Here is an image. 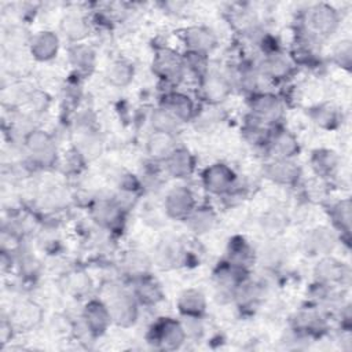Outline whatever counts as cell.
Wrapping results in <instances>:
<instances>
[{
	"label": "cell",
	"mask_w": 352,
	"mask_h": 352,
	"mask_svg": "<svg viewBox=\"0 0 352 352\" xmlns=\"http://www.w3.org/2000/svg\"><path fill=\"white\" fill-rule=\"evenodd\" d=\"M308 28L319 34V36H329L331 34L337 25H338V15L337 11L329 4H316L314 6L307 15Z\"/></svg>",
	"instance_id": "6da1fadb"
},
{
	"label": "cell",
	"mask_w": 352,
	"mask_h": 352,
	"mask_svg": "<svg viewBox=\"0 0 352 352\" xmlns=\"http://www.w3.org/2000/svg\"><path fill=\"white\" fill-rule=\"evenodd\" d=\"M25 144L38 164L51 165L55 161L56 147L48 133L43 131H30L25 139Z\"/></svg>",
	"instance_id": "7a4b0ae2"
},
{
	"label": "cell",
	"mask_w": 352,
	"mask_h": 352,
	"mask_svg": "<svg viewBox=\"0 0 352 352\" xmlns=\"http://www.w3.org/2000/svg\"><path fill=\"white\" fill-rule=\"evenodd\" d=\"M202 180L208 191L220 195L228 192L232 188L235 175L227 165L213 164L205 169Z\"/></svg>",
	"instance_id": "3957f363"
},
{
	"label": "cell",
	"mask_w": 352,
	"mask_h": 352,
	"mask_svg": "<svg viewBox=\"0 0 352 352\" xmlns=\"http://www.w3.org/2000/svg\"><path fill=\"white\" fill-rule=\"evenodd\" d=\"M184 338V327L173 319L165 318L154 327V340L165 349L179 348L183 344Z\"/></svg>",
	"instance_id": "277c9868"
},
{
	"label": "cell",
	"mask_w": 352,
	"mask_h": 352,
	"mask_svg": "<svg viewBox=\"0 0 352 352\" xmlns=\"http://www.w3.org/2000/svg\"><path fill=\"white\" fill-rule=\"evenodd\" d=\"M194 209V198L188 188L175 187L165 198V210L173 219H186Z\"/></svg>",
	"instance_id": "5b68a950"
},
{
	"label": "cell",
	"mask_w": 352,
	"mask_h": 352,
	"mask_svg": "<svg viewBox=\"0 0 352 352\" xmlns=\"http://www.w3.org/2000/svg\"><path fill=\"white\" fill-rule=\"evenodd\" d=\"M250 110L256 121L272 122L282 114L280 100L272 94H258L250 102Z\"/></svg>",
	"instance_id": "8992f818"
},
{
	"label": "cell",
	"mask_w": 352,
	"mask_h": 352,
	"mask_svg": "<svg viewBox=\"0 0 352 352\" xmlns=\"http://www.w3.org/2000/svg\"><path fill=\"white\" fill-rule=\"evenodd\" d=\"M184 43L188 47L190 52H197L201 55H208L214 45H216V37L208 28L204 26H192L188 28L184 34Z\"/></svg>",
	"instance_id": "52a82bcc"
},
{
	"label": "cell",
	"mask_w": 352,
	"mask_h": 352,
	"mask_svg": "<svg viewBox=\"0 0 352 352\" xmlns=\"http://www.w3.org/2000/svg\"><path fill=\"white\" fill-rule=\"evenodd\" d=\"M183 66V60L170 50H161L154 60L155 72L169 81H177L182 78Z\"/></svg>",
	"instance_id": "ba28073f"
},
{
	"label": "cell",
	"mask_w": 352,
	"mask_h": 352,
	"mask_svg": "<svg viewBox=\"0 0 352 352\" xmlns=\"http://www.w3.org/2000/svg\"><path fill=\"white\" fill-rule=\"evenodd\" d=\"M84 322L87 330L92 334L103 333L111 322L109 307L103 305L100 301H89L84 308Z\"/></svg>",
	"instance_id": "9c48e42d"
},
{
	"label": "cell",
	"mask_w": 352,
	"mask_h": 352,
	"mask_svg": "<svg viewBox=\"0 0 352 352\" xmlns=\"http://www.w3.org/2000/svg\"><path fill=\"white\" fill-rule=\"evenodd\" d=\"M231 92V84L230 81L219 74V73H210L205 74L202 81V95L205 100L209 103H219L223 102Z\"/></svg>",
	"instance_id": "30bf717a"
},
{
	"label": "cell",
	"mask_w": 352,
	"mask_h": 352,
	"mask_svg": "<svg viewBox=\"0 0 352 352\" xmlns=\"http://www.w3.org/2000/svg\"><path fill=\"white\" fill-rule=\"evenodd\" d=\"M264 173L272 182L280 184H290L298 179L300 170L298 166L289 158H278L274 162L265 165Z\"/></svg>",
	"instance_id": "8fae6325"
},
{
	"label": "cell",
	"mask_w": 352,
	"mask_h": 352,
	"mask_svg": "<svg viewBox=\"0 0 352 352\" xmlns=\"http://www.w3.org/2000/svg\"><path fill=\"white\" fill-rule=\"evenodd\" d=\"M111 320L121 326H129L136 319V304L126 294H118L109 304Z\"/></svg>",
	"instance_id": "7c38bea8"
},
{
	"label": "cell",
	"mask_w": 352,
	"mask_h": 352,
	"mask_svg": "<svg viewBox=\"0 0 352 352\" xmlns=\"http://www.w3.org/2000/svg\"><path fill=\"white\" fill-rule=\"evenodd\" d=\"M59 48L58 36L52 32H38L30 40V52L38 60L52 59Z\"/></svg>",
	"instance_id": "4fadbf2b"
},
{
	"label": "cell",
	"mask_w": 352,
	"mask_h": 352,
	"mask_svg": "<svg viewBox=\"0 0 352 352\" xmlns=\"http://www.w3.org/2000/svg\"><path fill=\"white\" fill-rule=\"evenodd\" d=\"M162 109H165L170 114H173L180 122L187 121L192 116V111H194L191 99L179 92L168 94L162 100Z\"/></svg>",
	"instance_id": "5bb4252c"
},
{
	"label": "cell",
	"mask_w": 352,
	"mask_h": 352,
	"mask_svg": "<svg viewBox=\"0 0 352 352\" xmlns=\"http://www.w3.org/2000/svg\"><path fill=\"white\" fill-rule=\"evenodd\" d=\"M176 150L173 135L154 132L147 140V151L157 160H166Z\"/></svg>",
	"instance_id": "9a60e30c"
},
{
	"label": "cell",
	"mask_w": 352,
	"mask_h": 352,
	"mask_svg": "<svg viewBox=\"0 0 352 352\" xmlns=\"http://www.w3.org/2000/svg\"><path fill=\"white\" fill-rule=\"evenodd\" d=\"M166 168L168 172L175 177H187L192 172L194 162L187 150L176 148L166 158Z\"/></svg>",
	"instance_id": "2e32d148"
},
{
	"label": "cell",
	"mask_w": 352,
	"mask_h": 352,
	"mask_svg": "<svg viewBox=\"0 0 352 352\" xmlns=\"http://www.w3.org/2000/svg\"><path fill=\"white\" fill-rule=\"evenodd\" d=\"M179 309L188 318H197L205 311V297L198 290H186L179 298Z\"/></svg>",
	"instance_id": "e0dca14e"
},
{
	"label": "cell",
	"mask_w": 352,
	"mask_h": 352,
	"mask_svg": "<svg viewBox=\"0 0 352 352\" xmlns=\"http://www.w3.org/2000/svg\"><path fill=\"white\" fill-rule=\"evenodd\" d=\"M106 77H107V81L111 85H114V87H125L133 78V66L129 62L124 60V59L114 60L107 67Z\"/></svg>",
	"instance_id": "ac0fdd59"
},
{
	"label": "cell",
	"mask_w": 352,
	"mask_h": 352,
	"mask_svg": "<svg viewBox=\"0 0 352 352\" xmlns=\"http://www.w3.org/2000/svg\"><path fill=\"white\" fill-rule=\"evenodd\" d=\"M188 227L195 234H205L214 226V214L209 208H197L186 217Z\"/></svg>",
	"instance_id": "d6986e66"
},
{
	"label": "cell",
	"mask_w": 352,
	"mask_h": 352,
	"mask_svg": "<svg viewBox=\"0 0 352 352\" xmlns=\"http://www.w3.org/2000/svg\"><path fill=\"white\" fill-rule=\"evenodd\" d=\"M271 146H272V151L278 155V158H290L298 151L297 139L287 131L278 132L274 136Z\"/></svg>",
	"instance_id": "ffe728a7"
},
{
	"label": "cell",
	"mask_w": 352,
	"mask_h": 352,
	"mask_svg": "<svg viewBox=\"0 0 352 352\" xmlns=\"http://www.w3.org/2000/svg\"><path fill=\"white\" fill-rule=\"evenodd\" d=\"M261 72L267 77L280 78L289 74L290 63L280 54H271L264 59L261 65Z\"/></svg>",
	"instance_id": "44dd1931"
},
{
	"label": "cell",
	"mask_w": 352,
	"mask_h": 352,
	"mask_svg": "<svg viewBox=\"0 0 352 352\" xmlns=\"http://www.w3.org/2000/svg\"><path fill=\"white\" fill-rule=\"evenodd\" d=\"M92 216L102 226L114 224L120 217V206L111 201L100 199L92 208Z\"/></svg>",
	"instance_id": "7402d4cb"
},
{
	"label": "cell",
	"mask_w": 352,
	"mask_h": 352,
	"mask_svg": "<svg viewBox=\"0 0 352 352\" xmlns=\"http://www.w3.org/2000/svg\"><path fill=\"white\" fill-rule=\"evenodd\" d=\"M151 125L155 132L173 135L180 125V121L165 109H158L151 114Z\"/></svg>",
	"instance_id": "603a6c76"
},
{
	"label": "cell",
	"mask_w": 352,
	"mask_h": 352,
	"mask_svg": "<svg viewBox=\"0 0 352 352\" xmlns=\"http://www.w3.org/2000/svg\"><path fill=\"white\" fill-rule=\"evenodd\" d=\"M307 245L314 253H327L334 245V236L329 230L318 228L311 232L307 239Z\"/></svg>",
	"instance_id": "cb8c5ba5"
},
{
	"label": "cell",
	"mask_w": 352,
	"mask_h": 352,
	"mask_svg": "<svg viewBox=\"0 0 352 352\" xmlns=\"http://www.w3.org/2000/svg\"><path fill=\"white\" fill-rule=\"evenodd\" d=\"M62 30L72 40H81L88 34V25L80 15H67L62 22Z\"/></svg>",
	"instance_id": "d4e9b609"
},
{
	"label": "cell",
	"mask_w": 352,
	"mask_h": 352,
	"mask_svg": "<svg viewBox=\"0 0 352 352\" xmlns=\"http://www.w3.org/2000/svg\"><path fill=\"white\" fill-rule=\"evenodd\" d=\"M180 249L176 241H164L155 250V260L161 267H168L177 261Z\"/></svg>",
	"instance_id": "484cf974"
},
{
	"label": "cell",
	"mask_w": 352,
	"mask_h": 352,
	"mask_svg": "<svg viewBox=\"0 0 352 352\" xmlns=\"http://www.w3.org/2000/svg\"><path fill=\"white\" fill-rule=\"evenodd\" d=\"M70 60L80 70H91L95 63V54L85 45H76L70 51Z\"/></svg>",
	"instance_id": "4316f807"
},
{
	"label": "cell",
	"mask_w": 352,
	"mask_h": 352,
	"mask_svg": "<svg viewBox=\"0 0 352 352\" xmlns=\"http://www.w3.org/2000/svg\"><path fill=\"white\" fill-rule=\"evenodd\" d=\"M316 275L322 280L334 282V280L341 279V276H342V267L340 265V263H337V261H334L331 258H324L320 263H318Z\"/></svg>",
	"instance_id": "83f0119b"
},
{
	"label": "cell",
	"mask_w": 352,
	"mask_h": 352,
	"mask_svg": "<svg viewBox=\"0 0 352 352\" xmlns=\"http://www.w3.org/2000/svg\"><path fill=\"white\" fill-rule=\"evenodd\" d=\"M331 216H333V221L340 228H344L345 231H348L349 224H351V205H349V201H342V202L337 204L333 208Z\"/></svg>",
	"instance_id": "f1b7e54d"
},
{
	"label": "cell",
	"mask_w": 352,
	"mask_h": 352,
	"mask_svg": "<svg viewBox=\"0 0 352 352\" xmlns=\"http://www.w3.org/2000/svg\"><path fill=\"white\" fill-rule=\"evenodd\" d=\"M314 168L320 172V173H326L330 172L334 165H336V158L333 155V153L330 151H319L314 155Z\"/></svg>",
	"instance_id": "f546056e"
},
{
	"label": "cell",
	"mask_w": 352,
	"mask_h": 352,
	"mask_svg": "<svg viewBox=\"0 0 352 352\" xmlns=\"http://www.w3.org/2000/svg\"><path fill=\"white\" fill-rule=\"evenodd\" d=\"M138 294L140 296L142 300H144L147 302H154V301H157L160 298V293H158V289L155 287V285L146 283V282H143L139 286Z\"/></svg>",
	"instance_id": "4dcf8cb0"
}]
</instances>
